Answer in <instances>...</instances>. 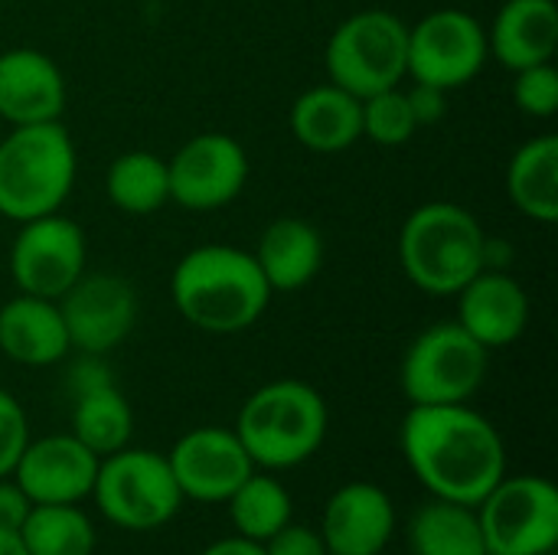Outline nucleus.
<instances>
[{"label":"nucleus","mask_w":558,"mask_h":555,"mask_svg":"<svg viewBox=\"0 0 558 555\" xmlns=\"http://www.w3.org/2000/svg\"><path fill=\"white\" fill-rule=\"evenodd\" d=\"M16 536L29 555L95 553V527L78 504H33Z\"/></svg>","instance_id":"nucleus-27"},{"label":"nucleus","mask_w":558,"mask_h":555,"mask_svg":"<svg viewBox=\"0 0 558 555\" xmlns=\"http://www.w3.org/2000/svg\"><path fill=\"white\" fill-rule=\"evenodd\" d=\"M409 550L412 555H487L477 510L432 497L409 523Z\"/></svg>","instance_id":"nucleus-24"},{"label":"nucleus","mask_w":558,"mask_h":555,"mask_svg":"<svg viewBox=\"0 0 558 555\" xmlns=\"http://www.w3.org/2000/svg\"><path fill=\"white\" fill-rule=\"evenodd\" d=\"M399 445L415 481L438 500L477 507L507 474L500 432L468 402L412 406L402 419Z\"/></svg>","instance_id":"nucleus-1"},{"label":"nucleus","mask_w":558,"mask_h":555,"mask_svg":"<svg viewBox=\"0 0 558 555\" xmlns=\"http://www.w3.org/2000/svg\"><path fill=\"white\" fill-rule=\"evenodd\" d=\"M513 101L530 118H553L558 111L556 62H539L513 72Z\"/></svg>","instance_id":"nucleus-30"},{"label":"nucleus","mask_w":558,"mask_h":555,"mask_svg":"<svg viewBox=\"0 0 558 555\" xmlns=\"http://www.w3.org/2000/svg\"><path fill=\"white\" fill-rule=\"evenodd\" d=\"M490 59L487 26L458 7H441L409 26V79L445 92L474 82Z\"/></svg>","instance_id":"nucleus-10"},{"label":"nucleus","mask_w":558,"mask_h":555,"mask_svg":"<svg viewBox=\"0 0 558 555\" xmlns=\"http://www.w3.org/2000/svg\"><path fill=\"white\" fill-rule=\"evenodd\" d=\"M409 95V105H412V114L418 121V128L425 124H438L448 111V92L438 88V85H425V82H412L405 88Z\"/></svg>","instance_id":"nucleus-33"},{"label":"nucleus","mask_w":558,"mask_h":555,"mask_svg":"<svg viewBox=\"0 0 558 555\" xmlns=\"http://www.w3.org/2000/svg\"><path fill=\"white\" fill-rule=\"evenodd\" d=\"M167 461L183 500L196 504H226L255 471L235 429L219 425H199L180 435Z\"/></svg>","instance_id":"nucleus-14"},{"label":"nucleus","mask_w":558,"mask_h":555,"mask_svg":"<svg viewBox=\"0 0 558 555\" xmlns=\"http://www.w3.org/2000/svg\"><path fill=\"white\" fill-rule=\"evenodd\" d=\"M271 288L252 252L239 245H196L170 275L177 314L203 334H242L262 321Z\"/></svg>","instance_id":"nucleus-2"},{"label":"nucleus","mask_w":558,"mask_h":555,"mask_svg":"<svg viewBox=\"0 0 558 555\" xmlns=\"http://www.w3.org/2000/svg\"><path fill=\"white\" fill-rule=\"evenodd\" d=\"M327 425V402L311 383L275 379L245 399L232 429L258 471H288L320 451Z\"/></svg>","instance_id":"nucleus-4"},{"label":"nucleus","mask_w":558,"mask_h":555,"mask_svg":"<svg viewBox=\"0 0 558 555\" xmlns=\"http://www.w3.org/2000/svg\"><path fill=\"white\" fill-rule=\"evenodd\" d=\"M252 255L271 291H301L324 268V239L307 219L281 216L265 226Z\"/></svg>","instance_id":"nucleus-22"},{"label":"nucleus","mask_w":558,"mask_h":555,"mask_svg":"<svg viewBox=\"0 0 558 555\" xmlns=\"http://www.w3.org/2000/svg\"><path fill=\"white\" fill-rule=\"evenodd\" d=\"M105 193L128 216H154L170 203L167 160L154 150H124L105 173Z\"/></svg>","instance_id":"nucleus-25"},{"label":"nucleus","mask_w":558,"mask_h":555,"mask_svg":"<svg viewBox=\"0 0 558 555\" xmlns=\"http://www.w3.org/2000/svg\"><path fill=\"white\" fill-rule=\"evenodd\" d=\"M487 555H556L558 487L539 474H504L474 507Z\"/></svg>","instance_id":"nucleus-9"},{"label":"nucleus","mask_w":558,"mask_h":555,"mask_svg":"<svg viewBox=\"0 0 558 555\" xmlns=\"http://www.w3.org/2000/svg\"><path fill=\"white\" fill-rule=\"evenodd\" d=\"M396 536L392 497L369 484L350 481L337 487L320 517V540L330 555H383Z\"/></svg>","instance_id":"nucleus-16"},{"label":"nucleus","mask_w":558,"mask_h":555,"mask_svg":"<svg viewBox=\"0 0 558 555\" xmlns=\"http://www.w3.org/2000/svg\"><path fill=\"white\" fill-rule=\"evenodd\" d=\"M490 366V350L481 347L458 321L425 327L405 350L399 386L409 406L471 402Z\"/></svg>","instance_id":"nucleus-8"},{"label":"nucleus","mask_w":558,"mask_h":555,"mask_svg":"<svg viewBox=\"0 0 558 555\" xmlns=\"http://www.w3.org/2000/svg\"><path fill=\"white\" fill-rule=\"evenodd\" d=\"M72 343L59 301L16 291L0 304V353L20 366H56Z\"/></svg>","instance_id":"nucleus-19"},{"label":"nucleus","mask_w":558,"mask_h":555,"mask_svg":"<svg viewBox=\"0 0 558 555\" xmlns=\"http://www.w3.org/2000/svg\"><path fill=\"white\" fill-rule=\"evenodd\" d=\"M507 196L533 222H558V137L539 134L517 147L507 164Z\"/></svg>","instance_id":"nucleus-23"},{"label":"nucleus","mask_w":558,"mask_h":555,"mask_svg":"<svg viewBox=\"0 0 558 555\" xmlns=\"http://www.w3.org/2000/svg\"><path fill=\"white\" fill-rule=\"evenodd\" d=\"M29 442V422L16 396L0 389V478H10Z\"/></svg>","instance_id":"nucleus-31"},{"label":"nucleus","mask_w":558,"mask_h":555,"mask_svg":"<svg viewBox=\"0 0 558 555\" xmlns=\"http://www.w3.org/2000/svg\"><path fill=\"white\" fill-rule=\"evenodd\" d=\"M454 298L458 324L487 350L517 343L530 324V294L507 268L477 272Z\"/></svg>","instance_id":"nucleus-18"},{"label":"nucleus","mask_w":558,"mask_h":555,"mask_svg":"<svg viewBox=\"0 0 558 555\" xmlns=\"http://www.w3.org/2000/svg\"><path fill=\"white\" fill-rule=\"evenodd\" d=\"M88 272V242L75 219L59 213L20 222L10 242V278L16 291L59 301Z\"/></svg>","instance_id":"nucleus-11"},{"label":"nucleus","mask_w":558,"mask_h":555,"mask_svg":"<svg viewBox=\"0 0 558 555\" xmlns=\"http://www.w3.org/2000/svg\"><path fill=\"white\" fill-rule=\"evenodd\" d=\"M327 82L369 98L409 79V23L392 10H360L327 39Z\"/></svg>","instance_id":"nucleus-6"},{"label":"nucleus","mask_w":558,"mask_h":555,"mask_svg":"<svg viewBox=\"0 0 558 555\" xmlns=\"http://www.w3.org/2000/svg\"><path fill=\"white\" fill-rule=\"evenodd\" d=\"M418 121L412 114L409 95L402 85L363 98V137L379 147H402L415 137Z\"/></svg>","instance_id":"nucleus-29"},{"label":"nucleus","mask_w":558,"mask_h":555,"mask_svg":"<svg viewBox=\"0 0 558 555\" xmlns=\"http://www.w3.org/2000/svg\"><path fill=\"white\" fill-rule=\"evenodd\" d=\"M0 555H29L16 533H0Z\"/></svg>","instance_id":"nucleus-37"},{"label":"nucleus","mask_w":558,"mask_h":555,"mask_svg":"<svg viewBox=\"0 0 558 555\" xmlns=\"http://www.w3.org/2000/svg\"><path fill=\"white\" fill-rule=\"evenodd\" d=\"M170 203L190 213H213L239 200L248 183L245 147L222 131L193 134L170 160Z\"/></svg>","instance_id":"nucleus-12"},{"label":"nucleus","mask_w":558,"mask_h":555,"mask_svg":"<svg viewBox=\"0 0 558 555\" xmlns=\"http://www.w3.org/2000/svg\"><path fill=\"white\" fill-rule=\"evenodd\" d=\"M199 555H265V546L235 533V536H226V540L209 543V546H206Z\"/></svg>","instance_id":"nucleus-36"},{"label":"nucleus","mask_w":558,"mask_h":555,"mask_svg":"<svg viewBox=\"0 0 558 555\" xmlns=\"http://www.w3.org/2000/svg\"><path fill=\"white\" fill-rule=\"evenodd\" d=\"M98 461L101 458L92 455L72 432L43 435L26 442L10 478L33 504H82L92 497Z\"/></svg>","instance_id":"nucleus-15"},{"label":"nucleus","mask_w":558,"mask_h":555,"mask_svg":"<svg viewBox=\"0 0 558 555\" xmlns=\"http://www.w3.org/2000/svg\"><path fill=\"white\" fill-rule=\"evenodd\" d=\"M65 98V75L52 56L33 46L0 52V121L10 128L59 121Z\"/></svg>","instance_id":"nucleus-17"},{"label":"nucleus","mask_w":558,"mask_h":555,"mask_svg":"<svg viewBox=\"0 0 558 555\" xmlns=\"http://www.w3.org/2000/svg\"><path fill=\"white\" fill-rule=\"evenodd\" d=\"M75 173L78 154L62 121L10 128L0 141V216L20 226L59 213Z\"/></svg>","instance_id":"nucleus-5"},{"label":"nucleus","mask_w":558,"mask_h":555,"mask_svg":"<svg viewBox=\"0 0 558 555\" xmlns=\"http://www.w3.org/2000/svg\"><path fill=\"white\" fill-rule=\"evenodd\" d=\"M92 500L108 523L128 533H150L177 517L183 494L167 455L128 445L98 461Z\"/></svg>","instance_id":"nucleus-7"},{"label":"nucleus","mask_w":558,"mask_h":555,"mask_svg":"<svg viewBox=\"0 0 558 555\" xmlns=\"http://www.w3.org/2000/svg\"><path fill=\"white\" fill-rule=\"evenodd\" d=\"M487 49L510 72L553 62L558 49L556 0H504L487 26Z\"/></svg>","instance_id":"nucleus-21"},{"label":"nucleus","mask_w":558,"mask_h":555,"mask_svg":"<svg viewBox=\"0 0 558 555\" xmlns=\"http://www.w3.org/2000/svg\"><path fill=\"white\" fill-rule=\"evenodd\" d=\"M265 555H330L324 540H320V530L314 527H304V523H288L281 527L271 540L262 543Z\"/></svg>","instance_id":"nucleus-32"},{"label":"nucleus","mask_w":558,"mask_h":555,"mask_svg":"<svg viewBox=\"0 0 558 555\" xmlns=\"http://www.w3.org/2000/svg\"><path fill=\"white\" fill-rule=\"evenodd\" d=\"M72 435L98 458L114 455L131 445L134 409L114 383L78 393L72 396Z\"/></svg>","instance_id":"nucleus-26"},{"label":"nucleus","mask_w":558,"mask_h":555,"mask_svg":"<svg viewBox=\"0 0 558 555\" xmlns=\"http://www.w3.org/2000/svg\"><path fill=\"white\" fill-rule=\"evenodd\" d=\"M33 500L13 478H0V533H20L23 520L29 517Z\"/></svg>","instance_id":"nucleus-34"},{"label":"nucleus","mask_w":558,"mask_h":555,"mask_svg":"<svg viewBox=\"0 0 558 555\" xmlns=\"http://www.w3.org/2000/svg\"><path fill=\"white\" fill-rule=\"evenodd\" d=\"M229 504V520L235 527L239 536L265 543L271 540L281 527L291 523V494L284 491V484L275 474L265 471H252L242 487L226 500Z\"/></svg>","instance_id":"nucleus-28"},{"label":"nucleus","mask_w":558,"mask_h":555,"mask_svg":"<svg viewBox=\"0 0 558 555\" xmlns=\"http://www.w3.org/2000/svg\"><path fill=\"white\" fill-rule=\"evenodd\" d=\"M288 128L301 147L314 154H340L363 141V98L333 82H320L294 98Z\"/></svg>","instance_id":"nucleus-20"},{"label":"nucleus","mask_w":558,"mask_h":555,"mask_svg":"<svg viewBox=\"0 0 558 555\" xmlns=\"http://www.w3.org/2000/svg\"><path fill=\"white\" fill-rule=\"evenodd\" d=\"M59 311L72 350L105 357L131 337L137 324V291L121 275L85 272L59 298Z\"/></svg>","instance_id":"nucleus-13"},{"label":"nucleus","mask_w":558,"mask_h":555,"mask_svg":"<svg viewBox=\"0 0 558 555\" xmlns=\"http://www.w3.org/2000/svg\"><path fill=\"white\" fill-rule=\"evenodd\" d=\"M484 252L487 232L461 203H422L399 229V265L405 278L432 298H454L484 272Z\"/></svg>","instance_id":"nucleus-3"},{"label":"nucleus","mask_w":558,"mask_h":555,"mask_svg":"<svg viewBox=\"0 0 558 555\" xmlns=\"http://www.w3.org/2000/svg\"><path fill=\"white\" fill-rule=\"evenodd\" d=\"M108 383H114V379H111L105 360L95 357V353H82L72 363V370H69V389H72V396L88 393V389H98V386H108Z\"/></svg>","instance_id":"nucleus-35"}]
</instances>
